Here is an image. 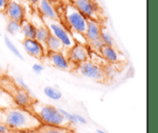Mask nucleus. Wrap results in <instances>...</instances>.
<instances>
[{
	"instance_id": "nucleus-1",
	"label": "nucleus",
	"mask_w": 158,
	"mask_h": 133,
	"mask_svg": "<svg viewBox=\"0 0 158 133\" xmlns=\"http://www.w3.org/2000/svg\"><path fill=\"white\" fill-rule=\"evenodd\" d=\"M0 124L17 132H34L42 125L29 109L18 106L0 108Z\"/></svg>"
},
{
	"instance_id": "nucleus-2",
	"label": "nucleus",
	"mask_w": 158,
	"mask_h": 133,
	"mask_svg": "<svg viewBox=\"0 0 158 133\" xmlns=\"http://www.w3.org/2000/svg\"><path fill=\"white\" fill-rule=\"evenodd\" d=\"M28 109L40 120L41 124L72 128V122L61 110L52 105L42 103L36 99Z\"/></svg>"
},
{
	"instance_id": "nucleus-3",
	"label": "nucleus",
	"mask_w": 158,
	"mask_h": 133,
	"mask_svg": "<svg viewBox=\"0 0 158 133\" xmlns=\"http://www.w3.org/2000/svg\"><path fill=\"white\" fill-rule=\"evenodd\" d=\"M0 87L9 94L17 106L29 109L31 105L36 100L29 94V91L20 85L17 84L12 77L6 75H0Z\"/></svg>"
},
{
	"instance_id": "nucleus-4",
	"label": "nucleus",
	"mask_w": 158,
	"mask_h": 133,
	"mask_svg": "<svg viewBox=\"0 0 158 133\" xmlns=\"http://www.w3.org/2000/svg\"><path fill=\"white\" fill-rule=\"evenodd\" d=\"M80 75L89 78L99 83H106L108 80V74L106 69L93 60L80 63L75 69Z\"/></svg>"
},
{
	"instance_id": "nucleus-5",
	"label": "nucleus",
	"mask_w": 158,
	"mask_h": 133,
	"mask_svg": "<svg viewBox=\"0 0 158 133\" xmlns=\"http://www.w3.org/2000/svg\"><path fill=\"white\" fill-rule=\"evenodd\" d=\"M102 29L103 28L98 22L87 18V26L83 36L88 46L97 52H99L100 46L103 45L101 38Z\"/></svg>"
},
{
	"instance_id": "nucleus-6",
	"label": "nucleus",
	"mask_w": 158,
	"mask_h": 133,
	"mask_svg": "<svg viewBox=\"0 0 158 133\" xmlns=\"http://www.w3.org/2000/svg\"><path fill=\"white\" fill-rule=\"evenodd\" d=\"M66 16L71 29L83 36L87 26V18L80 13L73 5H68L66 6Z\"/></svg>"
},
{
	"instance_id": "nucleus-7",
	"label": "nucleus",
	"mask_w": 158,
	"mask_h": 133,
	"mask_svg": "<svg viewBox=\"0 0 158 133\" xmlns=\"http://www.w3.org/2000/svg\"><path fill=\"white\" fill-rule=\"evenodd\" d=\"M66 57L72 66L73 71H74L80 63L89 60L90 55L88 46L86 44L76 42L72 47L66 50Z\"/></svg>"
},
{
	"instance_id": "nucleus-8",
	"label": "nucleus",
	"mask_w": 158,
	"mask_h": 133,
	"mask_svg": "<svg viewBox=\"0 0 158 133\" xmlns=\"http://www.w3.org/2000/svg\"><path fill=\"white\" fill-rule=\"evenodd\" d=\"M46 19L48 20V22H46L45 25L47 26L50 33L59 38L66 49H69L77 42L72 35L60 23L57 22V20H52L49 18H46Z\"/></svg>"
},
{
	"instance_id": "nucleus-9",
	"label": "nucleus",
	"mask_w": 158,
	"mask_h": 133,
	"mask_svg": "<svg viewBox=\"0 0 158 133\" xmlns=\"http://www.w3.org/2000/svg\"><path fill=\"white\" fill-rule=\"evenodd\" d=\"M76 9L86 18L98 22V9L93 0H72Z\"/></svg>"
},
{
	"instance_id": "nucleus-10",
	"label": "nucleus",
	"mask_w": 158,
	"mask_h": 133,
	"mask_svg": "<svg viewBox=\"0 0 158 133\" xmlns=\"http://www.w3.org/2000/svg\"><path fill=\"white\" fill-rule=\"evenodd\" d=\"M23 46L26 53L35 59L43 60L46 56V52L44 47L35 38H24Z\"/></svg>"
},
{
	"instance_id": "nucleus-11",
	"label": "nucleus",
	"mask_w": 158,
	"mask_h": 133,
	"mask_svg": "<svg viewBox=\"0 0 158 133\" xmlns=\"http://www.w3.org/2000/svg\"><path fill=\"white\" fill-rule=\"evenodd\" d=\"M45 58H47L49 64L62 71L72 72L73 68L68 62L66 55L63 52H47Z\"/></svg>"
},
{
	"instance_id": "nucleus-12",
	"label": "nucleus",
	"mask_w": 158,
	"mask_h": 133,
	"mask_svg": "<svg viewBox=\"0 0 158 133\" xmlns=\"http://www.w3.org/2000/svg\"><path fill=\"white\" fill-rule=\"evenodd\" d=\"M5 14L9 17V20L21 23L25 19V9L23 5L15 1H9Z\"/></svg>"
},
{
	"instance_id": "nucleus-13",
	"label": "nucleus",
	"mask_w": 158,
	"mask_h": 133,
	"mask_svg": "<svg viewBox=\"0 0 158 133\" xmlns=\"http://www.w3.org/2000/svg\"><path fill=\"white\" fill-rule=\"evenodd\" d=\"M99 53L102 55L105 60L110 63H118L120 62V55L117 48L107 46V45H102L99 50Z\"/></svg>"
},
{
	"instance_id": "nucleus-14",
	"label": "nucleus",
	"mask_w": 158,
	"mask_h": 133,
	"mask_svg": "<svg viewBox=\"0 0 158 133\" xmlns=\"http://www.w3.org/2000/svg\"><path fill=\"white\" fill-rule=\"evenodd\" d=\"M66 48L63 46L59 38H57L52 34H49L46 42V50L47 52H63L66 50ZM67 50V49H66Z\"/></svg>"
},
{
	"instance_id": "nucleus-15",
	"label": "nucleus",
	"mask_w": 158,
	"mask_h": 133,
	"mask_svg": "<svg viewBox=\"0 0 158 133\" xmlns=\"http://www.w3.org/2000/svg\"><path fill=\"white\" fill-rule=\"evenodd\" d=\"M39 8L45 18L52 20H58V15L52 5L48 0H40L38 2Z\"/></svg>"
},
{
	"instance_id": "nucleus-16",
	"label": "nucleus",
	"mask_w": 158,
	"mask_h": 133,
	"mask_svg": "<svg viewBox=\"0 0 158 133\" xmlns=\"http://www.w3.org/2000/svg\"><path fill=\"white\" fill-rule=\"evenodd\" d=\"M35 133H75L72 128L61 127V126L43 125L37 128Z\"/></svg>"
},
{
	"instance_id": "nucleus-17",
	"label": "nucleus",
	"mask_w": 158,
	"mask_h": 133,
	"mask_svg": "<svg viewBox=\"0 0 158 133\" xmlns=\"http://www.w3.org/2000/svg\"><path fill=\"white\" fill-rule=\"evenodd\" d=\"M49 34H50V32L46 25H42L38 27L35 26V39L37 40L44 47L45 50H46V42Z\"/></svg>"
},
{
	"instance_id": "nucleus-18",
	"label": "nucleus",
	"mask_w": 158,
	"mask_h": 133,
	"mask_svg": "<svg viewBox=\"0 0 158 133\" xmlns=\"http://www.w3.org/2000/svg\"><path fill=\"white\" fill-rule=\"evenodd\" d=\"M21 32L26 38H35V26L32 22L26 20H23L21 23Z\"/></svg>"
},
{
	"instance_id": "nucleus-19",
	"label": "nucleus",
	"mask_w": 158,
	"mask_h": 133,
	"mask_svg": "<svg viewBox=\"0 0 158 133\" xmlns=\"http://www.w3.org/2000/svg\"><path fill=\"white\" fill-rule=\"evenodd\" d=\"M17 106L13 99L0 87V108Z\"/></svg>"
},
{
	"instance_id": "nucleus-20",
	"label": "nucleus",
	"mask_w": 158,
	"mask_h": 133,
	"mask_svg": "<svg viewBox=\"0 0 158 133\" xmlns=\"http://www.w3.org/2000/svg\"><path fill=\"white\" fill-rule=\"evenodd\" d=\"M4 41H5V44H6V46H7L8 49L10 50V52H12V54H14V55H15L17 58H19V59L21 60L24 59V58H23L21 52H20L19 50L17 49L16 46L12 43V42L11 41V39L7 36V35H5L4 36Z\"/></svg>"
},
{
	"instance_id": "nucleus-21",
	"label": "nucleus",
	"mask_w": 158,
	"mask_h": 133,
	"mask_svg": "<svg viewBox=\"0 0 158 133\" xmlns=\"http://www.w3.org/2000/svg\"><path fill=\"white\" fill-rule=\"evenodd\" d=\"M6 29L9 34L12 35H15L19 32H21V25L18 22L9 20L6 26Z\"/></svg>"
},
{
	"instance_id": "nucleus-22",
	"label": "nucleus",
	"mask_w": 158,
	"mask_h": 133,
	"mask_svg": "<svg viewBox=\"0 0 158 133\" xmlns=\"http://www.w3.org/2000/svg\"><path fill=\"white\" fill-rule=\"evenodd\" d=\"M44 92L49 98L54 100L60 99L62 97V93L59 90L52 88L51 86H47L44 89Z\"/></svg>"
},
{
	"instance_id": "nucleus-23",
	"label": "nucleus",
	"mask_w": 158,
	"mask_h": 133,
	"mask_svg": "<svg viewBox=\"0 0 158 133\" xmlns=\"http://www.w3.org/2000/svg\"><path fill=\"white\" fill-rule=\"evenodd\" d=\"M101 38H102V41H103V44L107 45V46H112V47L116 48L115 42H114V39H113V38L111 37V35H110L109 32H105L103 29H102Z\"/></svg>"
},
{
	"instance_id": "nucleus-24",
	"label": "nucleus",
	"mask_w": 158,
	"mask_h": 133,
	"mask_svg": "<svg viewBox=\"0 0 158 133\" xmlns=\"http://www.w3.org/2000/svg\"><path fill=\"white\" fill-rule=\"evenodd\" d=\"M9 1L10 0H0V12L5 13Z\"/></svg>"
},
{
	"instance_id": "nucleus-25",
	"label": "nucleus",
	"mask_w": 158,
	"mask_h": 133,
	"mask_svg": "<svg viewBox=\"0 0 158 133\" xmlns=\"http://www.w3.org/2000/svg\"><path fill=\"white\" fill-rule=\"evenodd\" d=\"M39 1H40V0H29V2H30L31 3H32V4H37V3L39 2Z\"/></svg>"
},
{
	"instance_id": "nucleus-26",
	"label": "nucleus",
	"mask_w": 158,
	"mask_h": 133,
	"mask_svg": "<svg viewBox=\"0 0 158 133\" xmlns=\"http://www.w3.org/2000/svg\"><path fill=\"white\" fill-rule=\"evenodd\" d=\"M2 35V32H1V29H0V36Z\"/></svg>"
}]
</instances>
